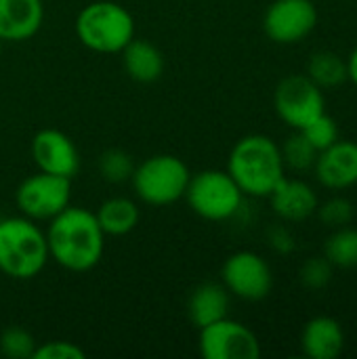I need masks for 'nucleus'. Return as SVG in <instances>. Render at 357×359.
I'll use <instances>...</instances> for the list:
<instances>
[{"label": "nucleus", "instance_id": "f257e3e1", "mask_svg": "<svg viewBox=\"0 0 357 359\" xmlns=\"http://www.w3.org/2000/svg\"><path fill=\"white\" fill-rule=\"evenodd\" d=\"M44 233L50 259L67 271H90L103 259L107 236L99 227L95 212L86 208L69 204L48 221Z\"/></svg>", "mask_w": 357, "mask_h": 359}, {"label": "nucleus", "instance_id": "f03ea898", "mask_svg": "<svg viewBox=\"0 0 357 359\" xmlns=\"http://www.w3.org/2000/svg\"><path fill=\"white\" fill-rule=\"evenodd\" d=\"M227 172L244 196L267 198L286 177L280 145L267 135H246L229 151Z\"/></svg>", "mask_w": 357, "mask_h": 359}, {"label": "nucleus", "instance_id": "7ed1b4c3", "mask_svg": "<svg viewBox=\"0 0 357 359\" xmlns=\"http://www.w3.org/2000/svg\"><path fill=\"white\" fill-rule=\"evenodd\" d=\"M50 255L46 233L27 217L0 219V273L32 280L46 267Z\"/></svg>", "mask_w": 357, "mask_h": 359}, {"label": "nucleus", "instance_id": "20e7f679", "mask_svg": "<svg viewBox=\"0 0 357 359\" xmlns=\"http://www.w3.org/2000/svg\"><path fill=\"white\" fill-rule=\"evenodd\" d=\"M76 36L95 53L116 55L135 38V17L114 0H95L76 17Z\"/></svg>", "mask_w": 357, "mask_h": 359}, {"label": "nucleus", "instance_id": "39448f33", "mask_svg": "<svg viewBox=\"0 0 357 359\" xmlns=\"http://www.w3.org/2000/svg\"><path fill=\"white\" fill-rule=\"evenodd\" d=\"M189 179L191 170L181 158L158 154L135 166L130 183L141 202L149 206H170L185 196Z\"/></svg>", "mask_w": 357, "mask_h": 359}, {"label": "nucleus", "instance_id": "423d86ee", "mask_svg": "<svg viewBox=\"0 0 357 359\" xmlns=\"http://www.w3.org/2000/svg\"><path fill=\"white\" fill-rule=\"evenodd\" d=\"M189 208L206 221L234 219L244 202V194L227 170L206 168L191 175L185 196Z\"/></svg>", "mask_w": 357, "mask_h": 359}, {"label": "nucleus", "instance_id": "0eeeda50", "mask_svg": "<svg viewBox=\"0 0 357 359\" xmlns=\"http://www.w3.org/2000/svg\"><path fill=\"white\" fill-rule=\"evenodd\" d=\"M72 179L38 170L23 179L15 191V204L32 221H50L69 206Z\"/></svg>", "mask_w": 357, "mask_h": 359}, {"label": "nucleus", "instance_id": "6e6552de", "mask_svg": "<svg viewBox=\"0 0 357 359\" xmlns=\"http://www.w3.org/2000/svg\"><path fill=\"white\" fill-rule=\"evenodd\" d=\"M274 107L284 124L301 130L326 111V101L322 88L307 74H295L278 84L274 93Z\"/></svg>", "mask_w": 357, "mask_h": 359}, {"label": "nucleus", "instance_id": "1a4fd4ad", "mask_svg": "<svg viewBox=\"0 0 357 359\" xmlns=\"http://www.w3.org/2000/svg\"><path fill=\"white\" fill-rule=\"evenodd\" d=\"M221 284L229 294L242 301H263L274 288V273L261 255L238 250L225 259L221 267Z\"/></svg>", "mask_w": 357, "mask_h": 359}, {"label": "nucleus", "instance_id": "9d476101", "mask_svg": "<svg viewBox=\"0 0 357 359\" xmlns=\"http://www.w3.org/2000/svg\"><path fill=\"white\" fill-rule=\"evenodd\" d=\"M198 349L204 359H259L261 343L242 322L223 318L200 328Z\"/></svg>", "mask_w": 357, "mask_h": 359}, {"label": "nucleus", "instance_id": "9b49d317", "mask_svg": "<svg viewBox=\"0 0 357 359\" xmlns=\"http://www.w3.org/2000/svg\"><path fill=\"white\" fill-rule=\"evenodd\" d=\"M318 25V8L311 0H274L263 17V29L278 44H297Z\"/></svg>", "mask_w": 357, "mask_h": 359}, {"label": "nucleus", "instance_id": "f8f14e48", "mask_svg": "<svg viewBox=\"0 0 357 359\" xmlns=\"http://www.w3.org/2000/svg\"><path fill=\"white\" fill-rule=\"evenodd\" d=\"M32 160L38 170L74 179L80 170V151L69 135L57 128H42L34 135Z\"/></svg>", "mask_w": 357, "mask_h": 359}, {"label": "nucleus", "instance_id": "ddd939ff", "mask_svg": "<svg viewBox=\"0 0 357 359\" xmlns=\"http://www.w3.org/2000/svg\"><path fill=\"white\" fill-rule=\"evenodd\" d=\"M318 181L332 191L349 189L357 183V143L335 141L330 147L318 154L314 164Z\"/></svg>", "mask_w": 357, "mask_h": 359}, {"label": "nucleus", "instance_id": "4468645a", "mask_svg": "<svg viewBox=\"0 0 357 359\" xmlns=\"http://www.w3.org/2000/svg\"><path fill=\"white\" fill-rule=\"evenodd\" d=\"M44 21L42 0H0V40L23 42L38 34Z\"/></svg>", "mask_w": 357, "mask_h": 359}, {"label": "nucleus", "instance_id": "2eb2a0df", "mask_svg": "<svg viewBox=\"0 0 357 359\" xmlns=\"http://www.w3.org/2000/svg\"><path fill=\"white\" fill-rule=\"evenodd\" d=\"M267 198L271 202L274 212L280 219L290 221V223L309 219L311 215H316L320 206L318 196L309 183L301 179H288V177H284Z\"/></svg>", "mask_w": 357, "mask_h": 359}, {"label": "nucleus", "instance_id": "dca6fc26", "mask_svg": "<svg viewBox=\"0 0 357 359\" xmlns=\"http://www.w3.org/2000/svg\"><path fill=\"white\" fill-rule=\"evenodd\" d=\"M303 353L311 359H337L345 349V330L330 316L309 320L301 334Z\"/></svg>", "mask_w": 357, "mask_h": 359}, {"label": "nucleus", "instance_id": "f3484780", "mask_svg": "<svg viewBox=\"0 0 357 359\" xmlns=\"http://www.w3.org/2000/svg\"><path fill=\"white\" fill-rule=\"evenodd\" d=\"M229 316V290L219 282H202L187 297V318L200 330Z\"/></svg>", "mask_w": 357, "mask_h": 359}, {"label": "nucleus", "instance_id": "a211bd4d", "mask_svg": "<svg viewBox=\"0 0 357 359\" xmlns=\"http://www.w3.org/2000/svg\"><path fill=\"white\" fill-rule=\"evenodd\" d=\"M122 65L130 80L139 84H151L164 74V55L156 44L135 36L122 48Z\"/></svg>", "mask_w": 357, "mask_h": 359}, {"label": "nucleus", "instance_id": "6ab92c4d", "mask_svg": "<svg viewBox=\"0 0 357 359\" xmlns=\"http://www.w3.org/2000/svg\"><path fill=\"white\" fill-rule=\"evenodd\" d=\"M95 219L105 236L120 238L137 229L141 210L135 200L124 196H114L99 204V208L95 210Z\"/></svg>", "mask_w": 357, "mask_h": 359}, {"label": "nucleus", "instance_id": "aec40b11", "mask_svg": "<svg viewBox=\"0 0 357 359\" xmlns=\"http://www.w3.org/2000/svg\"><path fill=\"white\" fill-rule=\"evenodd\" d=\"M307 76L320 88H337L347 80V61L332 50H318L309 57Z\"/></svg>", "mask_w": 357, "mask_h": 359}, {"label": "nucleus", "instance_id": "412c9836", "mask_svg": "<svg viewBox=\"0 0 357 359\" xmlns=\"http://www.w3.org/2000/svg\"><path fill=\"white\" fill-rule=\"evenodd\" d=\"M324 257L332 263V267H357V229L349 225L332 229L324 242Z\"/></svg>", "mask_w": 357, "mask_h": 359}, {"label": "nucleus", "instance_id": "4be33fe9", "mask_svg": "<svg viewBox=\"0 0 357 359\" xmlns=\"http://www.w3.org/2000/svg\"><path fill=\"white\" fill-rule=\"evenodd\" d=\"M135 160L126 149L109 147L97 158V170L107 183H126L133 179L135 172Z\"/></svg>", "mask_w": 357, "mask_h": 359}, {"label": "nucleus", "instance_id": "5701e85b", "mask_svg": "<svg viewBox=\"0 0 357 359\" xmlns=\"http://www.w3.org/2000/svg\"><path fill=\"white\" fill-rule=\"evenodd\" d=\"M282 151V160H284V166L290 168V170H297V172H305L309 168H314L316 160H318V149L307 141V137L297 130L292 133L284 145L280 147Z\"/></svg>", "mask_w": 357, "mask_h": 359}, {"label": "nucleus", "instance_id": "b1692460", "mask_svg": "<svg viewBox=\"0 0 357 359\" xmlns=\"http://www.w3.org/2000/svg\"><path fill=\"white\" fill-rule=\"evenodd\" d=\"M36 339L23 326H8L0 332V353L8 359H34Z\"/></svg>", "mask_w": 357, "mask_h": 359}, {"label": "nucleus", "instance_id": "393cba45", "mask_svg": "<svg viewBox=\"0 0 357 359\" xmlns=\"http://www.w3.org/2000/svg\"><path fill=\"white\" fill-rule=\"evenodd\" d=\"M301 133L307 137V141L318 149H326L330 147L335 141H339V124L335 118H330L326 111L322 116H318L314 122H309L305 128H301Z\"/></svg>", "mask_w": 357, "mask_h": 359}, {"label": "nucleus", "instance_id": "a878e982", "mask_svg": "<svg viewBox=\"0 0 357 359\" xmlns=\"http://www.w3.org/2000/svg\"><path fill=\"white\" fill-rule=\"evenodd\" d=\"M316 212H318L322 225H326L328 229H339V227L349 225L356 215L353 204L347 198H330L322 206H318Z\"/></svg>", "mask_w": 357, "mask_h": 359}, {"label": "nucleus", "instance_id": "bb28decb", "mask_svg": "<svg viewBox=\"0 0 357 359\" xmlns=\"http://www.w3.org/2000/svg\"><path fill=\"white\" fill-rule=\"evenodd\" d=\"M332 280V263L326 257H314L301 267V284L309 290H322Z\"/></svg>", "mask_w": 357, "mask_h": 359}, {"label": "nucleus", "instance_id": "cd10ccee", "mask_svg": "<svg viewBox=\"0 0 357 359\" xmlns=\"http://www.w3.org/2000/svg\"><path fill=\"white\" fill-rule=\"evenodd\" d=\"M86 351L69 341H48L36 347L34 359H84Z\"/></svg>", "mask_w": 357, "mask_h": 359}, {"label": "nucleus", "instance_id": "c85d7f7f", "mask_svg": "<svg viewBox=\"0 0 357 359\" xmlns=\"http://www.w3.org/2000/svg\"><path fill=\"white\" fill-rule=\"evenodd\" d=\"M267 242H269V246H271L278 255H290V252L297 248L295 236H292L290 229L284 227V225H274V227L267 231Z\"/></svg>", "mask_w": 357, "mask_h": 359}, {"label": "nucleus", "instance_id": "c756f323", "mask_svg": "<svg viewBox=\"0 0 357 359\" xmlns=\"http://www.w3.org/2000/svg\"><path fill=\"white\" fill-rule=\"evenodd\" d=\"M347 78L357 86V46L347 57Z\"/></svg>", "mask_w": 357, "mask_h": 359}, {"label": "nucleus", "instance_id": "7c9ffc66", "mask_svg": "<svg viewBox=\"0 0 357 359\" xmlns=\"http://www.w3.org/2000/svg\"><path fill=\"white\" fill-rule=\"evenodd\" d=\"M2 50H4V42L0 40V57H2Z\"/></svg>", "mask_w": 357, "mask_h": 359}]
</instances>
